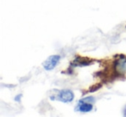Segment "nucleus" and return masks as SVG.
<instances>
[{"label": "nucleus", "instance_id": "f03ea898", "mask_svg": "<svg viewBox=\"0 0 126 117\" xmlns=\"http://www.w3.org/2000/svg\"><path fill=\"white\" fill-rule=\"evenodd\" d=\"M94 102L95 99L93 96H87V97L82 98L78 102V105L75 108V111L80 112L83 114L89 113L93 110Z\"/></svg>", "mask_w": 126, "mask_h": 117}, {"label": "nucleus", "instance_id": "f257e3e1", "mask_svg": "<svg viewBox=\"0 0 126 117\" xmlns=\"http://www.w3.org/2000/svg\"><path fill=\"white\" fill-rule=\"evenodd\" d=\"M50 99L52 101L57 100V101L62 102L64 103H72L74 99V93L73 91L68 89H64L61 90V91H55V93L50 95Z\"/></svg>", "mask_w": 126, "mask_h": 117}, {"label": "nucleus", "instance_id": "39448f33", "mask_svg": "<svg viewBox=\"0 0 126 117\" xmlns=\"http://www.w3.org/2000/svg\"><path fill=\"white\" fill-rule=\"evenodd\" d=\"M92 64V61L86 58L75 57V60L72 62V66H87Z\"/></svg>", "mask_w": 126, "mask_h": 117}, {"label": "nucleus", "instance_id": "0eeeda50", "mask_svg": "<svg viewBox=\"0 0 126 117\" xmlns=\"http://www.w3.org/2000/svg\"><path fill=\"white\" fill-rule=\"evenodd\" d=\"M22 97H23V95H22V94H18V95H16V96L14 97V100L16 102H20V101H21V98Z\"/></svg>", "mask_w": 126, "mask_h": 117}, {"label": "nucleus", "instance_id": "7ed1b4c3", "mask_svg": "<svg viewBox=\"0 0 126 117\" xmlns=\"http://www.w3.org/2000/svg\"><path fill=\"white\" fill-rule=\"evenodd\" d=\"M118 58H116V60L113 64L114 72L117 75H123L126 72V56L124 54L117 55Z\"/></svg>", "mask_w": 126, "mask_h": 117}, {"label": "nucleus", "instance_id": "6e6552de", "mask_svg": "<svg viewBox=\"0 0 126 117\" xmlns=\"http://www.w3.org/2000/svg\"><path fill=\"white\" fill-rule=\"evenodd\" d=\"M124 116H126V106H125V108H124Z\"/></svg>", "mask_w": 126, "mask_h": 117}, {"label": "nucleus", "instance_id": "20e7f679", "mask_svg": "<svg viewBox=\"0 0 126 117\" xmlns=\"http://www.w3.org/2000/svg\"><path fill=\"white\" fill-rule=\"evenodd\" d=\"M60 60H61V56L58 54H54V55H50L44 60L42 63V67L47 72L54 70L59 64Z\"/></svg>", "mask_w": 126, "mask_h": 117}, {"label": "nucleus", "instance_id": "423d86ee", "mask_svg": "<svg viewBox=\"0 0 126 117\" xmlns=\"http://www.w3.org/2000/svg\"><path fill=\"white\" fill-rule=\"evenodd\" d=\"M102 87V85L101 84H95V85H93L92 88H90L89 89V92H94V91H98V90H99L100 88Z\"/></svg>", "mask_w": 126, "mask_h": 117}]
</instances>
